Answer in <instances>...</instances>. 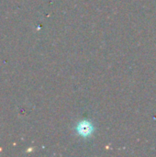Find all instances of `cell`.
Masks as SVG:
<instances>
[{"instance_id":"1","label":"cell","mask_w":156,"mask_h":157,"mask_svg":"<svg viewBox=\"0 0 156 157\" xmlns=\"http://www.w3.org/2000/svg\"><path fill=\"white\" fill-rule=\"evenodd\" d=\"M79 135L85 137V136H90L91 133L94 131V127L91 125L89 121H81L79 125L76 128Z\"/></svg>"}]
</instances>
